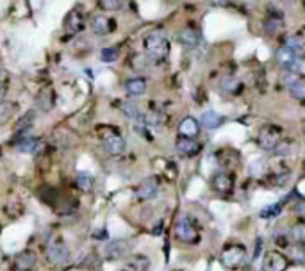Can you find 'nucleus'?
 Segmentation results:
<instances>
[{
    "mask_svg": "<svg viewBox=\"0 0 305 271\" xmlns=\"http://www.w3.org/2000/svg\"><path fill=\"white\" fill-rule=\"evenodd\" d=\"M145 54L152 63H162L170 56V41L161 32H150L145 38Z\"/></svg>",
    "mask_w": 305,
    "mask_h": 271,
    "instance_id": "obj_1",
    "label": "nucleus"
},
{
    "mask_svg": "<svg viewBox=\"0 0 305 271\" xmlns=\"http://www.w3.org/2000/svg\"><path fill=\"white\" fill-rule=\"evenodd\" d=\"M175 236L179 241H182V243H197L198 241V229L197 225L193 223V219L190 218V216H182V218L177 221L175 225Z\"/></svg>",
    "mask_w": 305,
    "mask_h": 271,
    "instance_id": "obj_2",
    "label": "nucleus"
},
{
    "mask_svg": "<svg viewBox=\"0 0 305 271\" xmlns=\"http://www.w3.org/2000/svg\"><path fill=\"white\" fill-rule=\"evenodd\" d=\"M275 61H277V64L282 68V70H288V71H296L298 70V64H300V57L296 56L295 52H293L289 46L282 45L280 48H277V52H275Z\"/></svg>",
    "mask_w": 305,
    "mask_h": 271,
    "instance_id": "obj_3",
    "label": "nucleus"
},
{
    "mask_svg": "<svg viewBox=\"0 0 305 271\" xmlns=\"http://www.w3.org/2000/svg\"><path fill=\"white\" fill-rule=\"evenodd\" d=\"M84 27H86V13L81 7H74L66 14V18H64V29H66L68 34L75 36L84 31Z\"/></svg>",
    "mask_w": 305,
    "mask_h": 271,
    "instance_id": "obj_4",
    "label": "nucleus"
},
{
    "mask_svg": "<svg viewBox=\"0 0 305 271\" xmlns=\"http://www.w3.org/2000/svg\"><path fill=\"white\" fill-rule=\"evenodd\" d=\"M246 257V248L243 244H234V247H228L227 250L221 254V264L225 268H238Z\"/></svg>",
    "mask_w": 305,
    "mask_h": 271,
    "instance_id": "obj_5",
    "label": "nucleus"
},
{
    "mask_svg": "<svg viewBox=\"0 0 305 271\" xmlns=\"http://www.w3.org/2000/svg\"><path fill=\"white\" fill-rule=\"evenodd\" d=\"M280 131H278L277 127H271V125H268V127H263L259 132V146L263 148V150H268V152H273V148L277 146L278 143H280Z\"/></svg>",
    "mask_w": 305,
    "mask_h": 271,
    "instance_id": "obj_6",
    "label": "nucleus"
},
{
    "mask_svg": "<svg viewBox=\"0 0 305 271\" xmlns=\"http://www.w3.org/2000/svg\"><path fill=\"white\" fill-rule=\"evenodd\" d=\"M70 257V250H68L66 243L63 239H52L49 247V261L52 264H64Z\"/></svg>",
    "mask_w": 305,
    "mask_h": 271,
    "instance_id": "obj_7",
    "label": "nucleus"
},
{
    "mask_svg": "<svg viewBox=\"0 0 305 271\" xmlns=\"http://www.w3.org/2000/svg\"><path fill=\"white\" fill-rule=\"evenodd\" d=\"M175 148L179 154L186 155V157H195V155H198L202 152V144L195 137H187V136L177 137Z\"/></svg>",
    "mask_w": 305,
    "mask_h": 271,
    "instance_id": "obj_8",
    "label": "nucleus"
},
{
    "mask_svg": "<svg viewBox=\"0 0 305 271\" xmlns=\"http://www.w3.org/2000/svg\"><path fill=\"white\" fill-rule=\"evenodd\" d=\"M213 187L220 194H230L234 189V177L227 171H218L213 177Z\"/></svg>",
    "mask_w": 305,
    "mask_h": 271,
    "instance_id": "obj_9",
    "label": "nucleus"
},
{
    "mask_svg": "<svg viewBox=\"0 0 305 271\" xmlns=\"http://www.w3.org/2000/svg\"><path fill=\"white\" fill-rule=\"evenodd\" d=\"M288 268V259L280 252H270L263 259V269L264 271H286Z\"/></svg>",
    "mask_w": 305,
    "mask_h": 271,
    "instance_id": "obj_10",
    "label": "nucleus"
},
{
    "mask_svg": "<svg viewBox=\"0 0 305 271\" xmlns=\"http://www.w3.org/2000/svg\"><path fill=\"white\" fill-rule=\"evenodd\" d=\"M127 252H129V243L125 239H114L104 248V255L109 261H116V259L125 257Z\"/></svg>",
    "mask_w": 305,
    "mask_h": 271,
    "instance_id": "obj_11",
    "label": "nucleus"
},
{
    "mask_svg": "<svg viewBox=\"0 0 305 271\" xmlns=\"http://www.w3.org/2000/svg\"><path fill=\"white\" fill-rule=\"evenodd\" d=\"M159 193V182L155 179H145L139 186L136 187L137 200H152Z\"/></svg>",
    "mask_w": 305,
    "mask_h": 271,
    "instance_id": "obj_12",
    "label": "nucleus"
},
{
    "mask_svg": "<svg viewBox=\"0 0 305 271\" xmlns=\"http://www.w3.org/2000/svg\"><path fill=\"white\" fill-rule=\"evenodd\" d=\"M102 143H104L105 150L112 155H120L125 152V139L118 134V132H111V134H105L102 137Z\"/></svg>",
    "mask_w": 305,
    "mask_h": 271,
    "instance_id": "obj_13",
    "label": "nucleus"
},
{
    "mask_svg": "<svg viewBox=\"0 0 305 271\" xmlns=\"http://www.w3.org/2000/svg\"><path fill=\"white\" fill-rule=\"evenodd\" d=\"M114 23H116L114 20L104 16V14H95V16L91 18V31L95 32L97 36H105L114 31L116 29Z\"/></svg>",
    "mask_w": 305,
    "mask_h": 271,
    "instance_id": "obj_14",
    "label": "nucleus"
},
{
    "mask_svg": "<svg viewBox=\"0 0 305 271\" xmlns=\"http://www.w3.org/2000/svg\"><path fill=\"white\" fill-rule=\"evenodd\" d=\"M177 41L182 46H186V48H195L198 45V41H200V34H198L197 29L184 27L177 32Z\"/></svg>",
    "mask_w": 305,
    "mask_h": 271,
    "instance_id": "obj_15",
    "label": "nucleus"
},
{
    "mask_svg": "<svg viewBox=\"0 0 305 271\" xmlns=\"http://www.w3.org/2000/svg\"><path fill=\"white\" fill-rule=\"evenodd\" d=\"M13 144L24 154H36L39 148L43 146V143L39 139H36L34 136H25V137H18V139H13Z\"/></svg>",
    "mask_w": 305,
    "mask_h": 271,
    "instance_id": "obj_16",
    "label": "nucleus"
},
{
    "mask_svg": "<svg viewBox=\"0 0 305 271\" xmlns=\"http://www.w3.org/2000/svg\"><path fill=\"white\" fill-rule=\"evenodd\" d=\"M13 264H14V268H16L18 271H29V269H32V268H34V264H36L34 252H31V250L20 252V254H18L16 257L13 259Z\"/></svg>",
    "mask_w": 305,
    "mask_h": 271,
    "instance_id": "obj_17",
    "label": "nucleus"
},
{
    "mask_svg": "<svg viewBox=\"0 0 305 271\" xmlns=\"http://www.w3.org/2000/svg\"><path fill=\"white\" fill-rule=\"evenodd\" d=\"M223 121H225V118L221 116L220 113H216V111H203L202 116H200V125L205 127L207 131H214V129L221 127Z\"/></svg>",
    "mask_w": 305,
    "mask_h": 271,
    "instance_id": "obj_18",
    "label": "nucleus"
},
{
    "mask_svg": "<svg viewBox=\"0 0 305 271\" xmlns=\"http://www.w3.org/2000/svg\"><path fill=\"white\" fill-rule=\"evenodd\" d=\"M179 134L187 137H197L200 134V121L195 120L193 116H186L179 124Z\"/></svg>",
    "mask_w": 305,
    "mask_h": 271,
    "instance_id": "obj_19",
    "label": "nucleus"
},
{
    "mask_svg": "<svg viewBox=\"0 0 305 271\" xmlns=\"http://www.w3.org/2000/svg\"><path fill=\"white\" fill-rule=\"evenodd\" d=\"M125 91L130 96H141L147 91V81L143 77H134L125 82Z\"/></svg>",
    "mask_w": 305,
    "mask_h": 271,
    "instance_id": "obj_20",
    "label": "nucleus"
},
{
    "mask_svg": "<svg viewBox=\"0 0 305 271\" xmlns=\"http://www.w3.org/2000/svg\"><path fill=\"white\" fill-rule=\"evenodd\" d=\"M282 29H284V18L280 14L273 13L270 16H266V20H264V31L268 34H278Z\"/></svg>",
    "mask_w": 305,
    "mask_h": 271,
    "instance_id": "obj_21",
    "label": "nucleus"
},
{
    "mask_svg": "<svg viewBox=\"0 0 305 271\" xmlns=\"http://www.w3.org/2000/svg\"><path fill=\"white\" fill-rule=\"evenodd\" d=\"M143 121L148 129H161L162 125L166 124V116L161 113V111H148L147 114H143Z\"/></svg>",
    "mask_w": 305,
    "mask_h": 271,
    "instance_id": "obj_22",
    "label": "nucleus"
},
{
    "mask_svg": "<svg viewBox=\"0 0 305 271\" xmlns=\"http://www.w3.org/2000/svg\"><path fill=\"white\" fill-rule=\"evenodd\" d=\"M150 269V261L145 255H132L129 257L125 264V271H148Z\"/></svg>",
    "mask_w": 305,
    "mask_h": 271,
    "instance_id": "obj_23",
    "label": "nucleus"
},
{
    "mask_svg": "<svg viewBox=\"0 0 305 271\" xmlns=\"http://www.w3.org/2000/svg\"><path fill=\"white\" fill-rule=\"evenodd\" d=\"M288 255H289V261L295 262V264H305V244H300V243L289 244Z\"/></svg>",
    "mask_w": 305,
    "mask_h": 271,
    "instance_id": "obj_24",
    "label": "nucleus"
},
{
    "mask_svg": "<svg viewBox=\"0 0 305 271\" xmlns=\"http://www.w3.org/2000/svg\"><path fill=\"white\" fill-rule=\"evenodd\" d=\"M120 109H122V113L125 114L127 118H130V120H137L139 116H143L139 109V104L134 102V100H125V102H122L120 104Z\"/></svg>",
    "mask_w": 305,
    "mask_h": 271,
    "instance_id": "obj_25",
    "label": "nucleus"
},
{
    "mask_svg": "<svg viewBox=\"0 0 305 271\" xmlns=\"http://www.w3.org/2000/svg\"><path fill=\"white\" fill-rule=\"evenodd\" d=\"M286 46H289V48L293 50V52L296 54V56L300 57V59H303L305 57V41L302 38H296V36H293V38H288L284 41Z\"/></svg>",
    "mask_w": 305,
    "mask_h": 271,
    "instance_id": "obj_26",
    "label": "nucleus"
},
{
    "mask_svg": "<svg viewBox=\"0 0 305 271\" xmlns=\"http://www.w3.org/2000/svg\"><path fill=\"white\" fill-rule=\"evenodd\" d=\"M289 95L298 102H305V81H298L296 79L291 86H289Z\"/></svg>",
    "mask_w": 305,
    "mask_h": 271,
    "instance_id": "obj_27",
    "label": "nucleus"
},
{
    "mask_svg": "<svg viewBox=\"0 0 305 271\" xmlns=\"http://www.w3.org/2000/svg\"><path fill=\"white\" fill-rule=\"evenodd\" d=\"M75 182H77L79 189L88 193V191L93 189V184H95V180H93V177L89 175V173L81 171V173H77V179H75Z\"/></svg>",
    "mask_w": 305,
    "mask_h": 271,
    "instance_id": "obj_28",
    "label": "nucleus"
},
{
    "mask_svg": "<svg viewBox=\"0 0 305 271\" xmlns=\"http://www.w3.org/2000/svg\"><path fill=\"white\" fill-rule=\"evenodd\" d=\"M289 239H293L295 243L305 244V221L296 223V225L291 227V230H289Z\"/></svg>",
    "mask_w": 305,
    "mask_h": 271,
    "instance_id": "obj_29",
    "label": "nucleus"
},
{
    "mask_svg": "<svg viewBox=\"0 0 305 271\" xmlns=\"http://www.w3.org/2000/svg\"><path fill=\"white\" fill-rule=\"evenodd\" d=\"M127 0H99V6L104 11H120L123 9Z\"/></svg>",
    "mask_w": 305,
    "mask_h": 271,
    "instance_id": "obj_30",
    "label": "nucleus"
},
{
    "mask_svg": "<svg viewBox=\"0 0 305 271\" xmlns=\"http://www.w3.org/2000/svg\"><path fill=\"white\" fill-rule=\"evenodd\" d=\"M118 57H120V50L114 48V46H107V48H104L100 52V59L104 63H114V61H118Z\"/></svg>",
    "mask_w": 305,
    "mask_h": 271,
    "instance_id": "obj_31",
    "label": "nucleus"
},
{
    "mask_svg": "<svg viewBox=\"0 0 305 271\" xmlns=\"http://www.w3.org/2000/svg\"><path fill=\"white\" fill-rule=\"evenodd\" d=\"M282 211V205L280 204H271L268 205V207H264L263 211L259 212L261 218H275V216H278Z\"/></svg>",
    "mask_w": 305,
    "mask_h": 271,
    "instance_id": "obj_32",
    "label": "nucleus"
},
{
    "mask_svg": "<svg viewBox=\"0 0 305 271\" xmlns=\"http://www.w3.org/2000/svg\"><path fill=\"white\" fill-rule=\"evenodd\" d=\"M273 154H275V155H278V157H286V155L293 154V152H291V144H289V141L280 139V143H278L277 146L273 148Z\"/></svg>",
    "mask_w": 305,
    "mask_h": 271,
    "instance_id": "obj_33",
    "label": "nucleus"
},
{
    "mask_svg": "<svg viewBox=\"0 0 305 271\" xmlns=\"http://www.w3.org/2000/svg\"><path fill=\"white\" fill-rule=\"evenodd\" d=\"M223 89H225V91H228V93H232V95H234V93H239V91H241V82H239L238 79H228V81L223 84Z\"/></svg>",
    "mask_w": 305,
    "mask_h": 271,
    "instance_id": "obj_34",
    "label": "nucleus"
},
{
    "mask_svg": "<svg viewBox=\"0 0 305 271\" xmlns=\"http://www.w3.org/2000/svg\"><path fill=\"white\" fill-rule=\"evenodd\" d=\"M213 7H228L234 4V0H209Z\"/></svg>",
    "mask_w": 305,
    "mask_h": 271,
    "instance_id": "obj_35",
    "label": "nucleus"
},
{
    "mask_svg": "<svg viewBox=\"0 0 305 271\" xmlns=\"http://www.w3.org/2000/svg\"><path fill=\"white\" fill-rule=\"evenodd\" d=\"M295 212L298 216H302V218H305V200H302L300 204L295 205Z\"/></svg>",
    "mask_w": 305,
    "mask_h": 271,
    "instance_id": "obj_36",
    "label": "nucleus"
},
{
    "mask_svg": "<svg viewBox=\"0 0 305 271\" xmlns=\"http://www.w3.org/2000/svg\"><path fill=\"white\" fill-rule=\"evenodd\" d=\"M4 95H6V84H2V82H0V98H2Z\"/></svg>",
    "mask_w": 305,
    "mask_h": 271,
    "instance_id": "obj_37",
    "label": "nucleus"
}]
</instances>
